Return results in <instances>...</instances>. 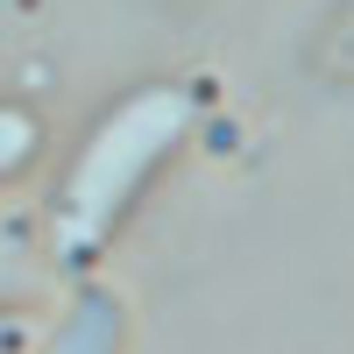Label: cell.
Listing matches in <instances>:
<instances>
[{
  "mask_svg": "<svg viewBox=\"0 0 354 354\" xmlns=\"http://www.w3.org/2000/svg\"><path fill=\"white\" fill-rule=\"evenodd\" d=\"M192 93L185 85H142L106 113V128L93 135V149L78 156V177L64 192V227L57 241L71 255H93L100 241H113V227L128 220V205L156 185V170L185 149L192 135Z\"/></svg>",
  "mask_w": 354,
  "mask_h": 354,
  "instance_id": "6da1fadb",
  "label": "cell"
},
{
  "mask_svg": "<svg viewBox=\"0 0 354 354\" xmlns=\"http://www.w3.org/2000/svg\"><path fill=\"white\" fill-rule=\"evenodd\" d=\"M50 354H121V305L113 298H85Z\"/></svg>",
  "mask_w": 354,
  "mask_h": 354,
  "instance_id": "7a4b0ae2",
  "label": "cell"
}]
</instances>
